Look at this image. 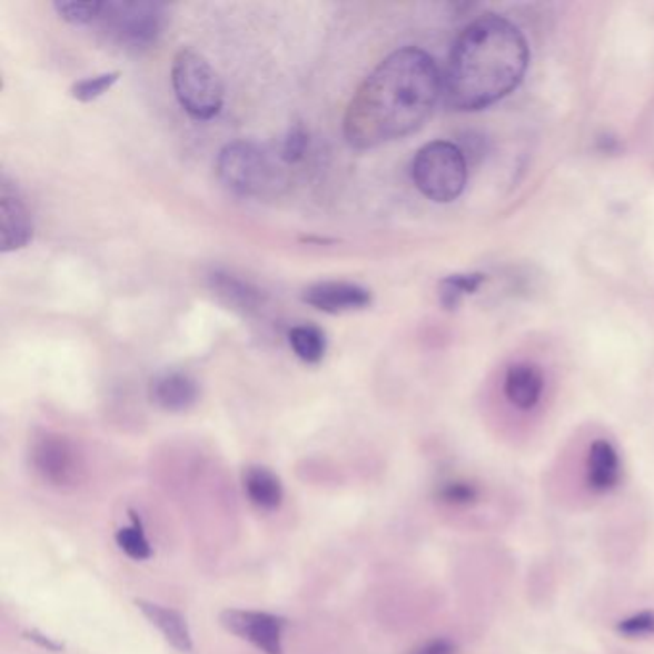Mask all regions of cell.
Here are the masks:
<instances>
[{
    "mask_svg": "<svg viewBox=\"0 0 654 654\" xmlns=\"http://www.w3.org/2000/svg\"><path fill=\"white\" fill-rule=\"evenodd\" d=\"M444 91L442 73L425 50L407 47L376 66L349 100L344 135L369 150L425 126Z\"/></svg>",
    "mask_w": 654,
    "mask_h": 654,
    "instance_id": "obj_1",
    "label": "cell"
},
{
    "mask_svg": "<svg viewBox=\"0 0 654 654\" xmlns=\"http://www.w3.org/2000/svg\"><path fill=\"white\" fill-rule=\"evenodd\" d=\"M529 47L513 21L484 14L470 21L453 42L442 77L447 108L474 112L507 97L523 83Z\"/></svg>",
    "mask_w": 654,
    "mask_h": 654,
    "instance_id": "obj_2",
    "label": "cell"
},
{
    "mask_svg": "<svg viewBox=\"0 0 654 654\" xmlns=\"http://www.w3.org/2000/svg\"><path fill=\"white\" fill-rule=\"evenodd\" d=\"M216 171L219 181L235 195L250 198L277 195L286 182L277 156L251 140L229 142L217 156Z\"/></svg>",
    "mask_w": 654,
    "mask_h": 654,
    "instance_id": "obj_3",
    "label": "cell"
},
{
    "mask_svg": "<svg viewBox=\"0 0 654 654\" xmlns=\"http://www.w3.org/2000/svg\"><path fill=\"white\" fill-rule=\"evenodd\" d=\"M412 177L432 202H453L467 187V153L447 140L428 142L415 153Z\"/></svg>",
    "mask_w": 654,
    "mask_h": 654,
    "instance_id": "obj_4",
    "label": "cell"
},
{
    "mask_svg": "<svg viewBox=\"0 0 654 654\" xmlns=\"http://www.w3.org/2000/svg\"><path fill=\"white\" fill-rule=\"evenodd\" d=\"M171 83L182 110L195 119L216 118L225 102L221 77L211 63L192 49H181L174 58Z\"/></svg>",
    "mask_w": 654,
    "mask_h": 654,
    "instance_id": "obj_5",
    "label": "cell"
},
{
    "mask_svg": "<svg viewBox=\"0 0 654 654\" xmlns=\"http://www.w3.org/2000/svg\"><path fill=\"white\" fill-rule=\"evenodd\" d=\"M97 23L123 49L152 47L168 23V10L158 2H102Z\"/></svg>",
    "mask_w": 654,
    "mask_h": 654,
    "instance_id": "obj_6",
    "label": "cell"
},
{
    "mask_svg": "<svg viewBox=\"0 0 654 654\" xmlns=\"http://www.w3.org/2000/svg\"><path fill=\"white\" fill-rule=\"evenodd\" d=\"M31 463L42 480L54 487H73L81 480V460L70 439L42 434L31 447Z\"/></svg>",
    "mask_w": 654,
    "mask_h": 654,
    "instance_id": "obj_7",
    "label": "cell"
},
{
    "mask_svg": "<svg viewBox=\"0 0 654 654\" xmlns=\"http://www.w3.org/2000/svg\"><path fill=\"white\" fill-rule=\"evenodd\" d=\"M624 478V465L620 457L618 447L611 439L595 438L587 446L584 463H582V487L585 494L597 499L613 494L618 489Z\"/></svg>",
    "mask_w": 654,
    "mask_h": 654,
    "instance_id": "obj_8",
    "label": "cell"
},
{
    "mask_svg": "<svg viewBox=\"0 0 654 654\" xmlns=\"http://www.w3.org/2000/svg\"><path fill=\"white\" fill-rule=\"evenodd\" d=\"M224 624L230 634L238 635L240 640L250 641L254 647H258L265 654H283V634H285L286 620L275 614L258 613V611H225L221 614Z\"/></svg>",
    "mask_w": 654,
    "mask_h": 654,
    "instance_id": "obj_9",
    "label": "cell"
},
{
    "mask_svg": "<svg viewBox=\"0 0 654 654\" xmlns=\"http://www.w3.org/2000/svg\"><path fill=\"white\" fill-rule=\"evenodd\" d=\"M301 299L307 306L325 314L338 315L359 311L373 304V294L365 286L346 283V280H323L304 290Z\"/></svg>",
    "mask_w": 654,
    "mask_h": 654,
    "instance_id": "obj_10",
    "label": "cell"
},
{
    "mask_svg": "<svg viewBox=\"0 0 654 654\" xmlns=\"http://www.w3.org/2000/svg\"><path fill=\"white\" fill-rule=\"evenodd\" d=\"M0 225L4 254L26 248L33 238V217L18 190L7 181V177L2 179L0 187Z\"/></svg>",
    "mask_w": 654,
    "mask_h": 654,
    "instance_id": "obj_11",
    "label": "cell"
},
{
    "mask_svg": "<svg viewBox=\"0 0 654 654\" xmlns=\"http://www.w3.org/2000/svg\"><path fill=\"white\" fill-rule=\"evenodd\" d=\"M200 397V388L192 376L182 370H166L150 384V399L169 413L188 412Z\"/></svg>",
    "mask_w": 654,
    "mask_h": 654,
    "instance_id": "obj_12",
    "label": "cell"
},
{
    "mask_svg": "<svg viewBox=\"0 0 654 654\" xmlns=\"http://www.w3.org/2000/svg\"><path fill=\"white\" fill-rule=\"evenodd\" d=\"M503 392L518 412H534L545 392V376L534 363H515L505 373Z\"/></svg>",
    "mask_w": 654,
    "mask_h": 654,
    "instance_id": "obj_13",
    "label": "cell"
},
{
    "mask_svg": "<svg viewBox=\"0 0 654 654\" xmlns=\"http://www.w3.org/2000/svg\"><path fill=\"white\" fill-rule=\"evenodd\" d=\"M209 288L217 298L224 301L230 309H237L240 314H256L265 304V294L258 286L248 280L240 279L229 271H214L209 275Z\"/></svg>",
    "mask_w": 654,
    "mask_h": 654,
    "instance_id": "obj_14",
    "label": "cell"
},
{
    "mask_svg": "<svg viewBox=\"0 0 654 654\" xmlns=\"http://www.w3.org/2000/svg\"><path fill=\"white\" fill-rule=\"evenodd\" d=\"M137 606H139L140 613L150 620V624L160 630L169 645H174L179 653L192 651V635H190L187 620L181 613H177L175 608L158 605V603L142 601V598L137 601Z\"/></svg>",
    "mask_w": 654,
    "mask_h": 654,
    "instance_id": "obj_15",
    "label": "cell"
},
{
    "mask_svg": "<svg viewBox=\"0 0 654 654\" xmlns=\"http://www.w3.org/2000/svg\"><path fill=\"white\" fill-rule=\"evenodd\" d=\"M244 492L261 511L279 508L285 497L279 476L264 467H251L244 473Z\"/></svg>",
    "mask_w": 654,
    "mask_h": 654,
    "instance_id": "obj_16",
    "label": "cell"
},
{
    "mask_svg": "<svg viewBox=\"0 0 654 654\" xmlns=\"http://www.w3.org/2000/svg\"><path fill=\"white\" fill-rule=\"evenodd\" d=\"M290 348L301 361L317 365L327 354V336L315 325H298L288 335Z\"/></svg>",
    "mask_w": 654,
    "mask_h": 654,
    "instance_id": "obj_17",
    "label": "cell"
},
{
    "mask_svg": "<svg viewBox=\"0 0 654 654\" xmlns=\"http://www.w3.org/2000/svg\"><path fill=\"white\" fill-rule=\"evenodd\" d=\"M438 502L444 503L447 507L474 508L484 502V487L480 482L470 480V478H453L438 487Z\"/></svg>",
    "mask_w": 654,
    "mask_h": 654,
    "instance_id": "obj_18",
    "label": "cell"
},
{
    "mask_svg": "<svg viewBox=\"0 0 654 654\" xmlns=\"http://www.w3.org/2000/svg\"><path fill=\"white\" fill-rule=\"evenodd\" d=\"M486 283V275L482 272H468V275H452L442 280L439 285V301L446 309H455L460 299L467 294H473Z\"/></svg>",
    "mask_w": 654,
    "mask_h": 654,
    "instance_id": "obj_19",
    "label": "cell"
},
{
    "mask_svg": "<svg viewBox=\"0 0 654 654\" xmlns=\"http://www.w3.org/2000/svg\"><path fill=\"white\" fill-rule=\"evenodd\" d=\"M131 526L119 528L116 534V542H118L119 549L126 553L127 557L132 561H147L152 557V547L145 536V529L140 526V521L137 515H132Z\"/></svg>",
    "mask_w": 654,
    "mask_h": 654,
    "instance_id": "obj_20",
    "label": "cell"
},
{
    "mask_svg": "<svg viewBox=\"0 0 654 654\" xmlns=\"http://www.w3.org/2000/svg\"><path fill=\"white\" fill-rule=\"evenodd\" d=\"M119 77H121L119 71H106L100 76L81 79L71 87V98H76L77 102H92L97 98L105 97L106 92L118 83Z\"/></svg>",
    "mask_w": 654,
    "mask_h": 654,
    "instance_id": "obj_21",
    "label": "cell"
},
{
    "mask_svg": "<svg viewBox=\"0 0 654 654\" xmlns=\"http://www.w3.org/2000/svg\"><path fill=\"white\" fill-rule=\"evenodd\" d=\"M57 14L73 26H91L97 23L98 16L102 12V2H54L52 4Z\"/></svg>",
    "mask_w": 654,
    "mask_h": 654,
    "instance_id": "obj_22",
    "label": "cell"
},
{
    "mask_svg": "<svg viewBox=\"0 0 654 654\" xmlns=\"http://www.w3.org/2000/svg\"><path fill=\"white\" fill-rule=\"evenodd\" d=\"M307 148H309V132L301 123H294L280 145L279 160L288 166L299 164L306 158Z\"/></svg>",
    "mask_w": 654,
    "mask_h": 654,
    "instance_id": "obj_23",
    "label": "cell"
},
{
    "mask_svg": "<svg viewBox=\"0 0 654 654\" xmlns=\"http://www.w3.org/2000/svg\"><path fill=\"white\" fill-rule=\"evenodd\" d=\"M616 632L624 637H651L654 635V611H641L620 620Z\"/></svg>",
    "mask_w": 654,
    "mask_h": 654,
    "instance_id": "obj_24",
    "label": "cell"
},
{
    "mask_svg": "<svg viewBox=\"0 0 654 654\" xmlns=\"http://www.w3.org/2000/svg\"><path fill=\"white\" fill-rule=\"evenodd\" d=\"M412 654H455V645L452 641L434 640L430 643H425L417 651H413Z\"/></svg>",
    "mask_w": 654,
    "mask_h": 654,
    "instance_id": "obj_25",
    "label": "cell"
}]
</instances>
